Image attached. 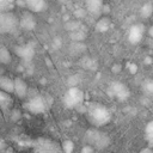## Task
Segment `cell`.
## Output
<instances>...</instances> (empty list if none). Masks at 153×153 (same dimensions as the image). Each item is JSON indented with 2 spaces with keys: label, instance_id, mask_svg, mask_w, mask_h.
Wrapping results in <instances>:
<instances>
[{
  "label": "cell",
  "instance_id": "obj_1",
  "mask_svg": "<svg viewBox=\"0 0 153 153\" xmlns=\"http://www.w3.org/2000/svg\"><path fill=\"white\" fill-rule=\"evenodd\" d=\"M88 118L96 126H104L110 122L111 112L108 108L100 104H93L88 109Z\"/></svg>",
  "mask_w": 153,
  "mask_h": 153
},
{
  "label": "cell",
  "instance_id": "obj_2",
  "mask_svg": "<svg viewBox=\"0 0 153 153\" xmlns=\"http://www.w3.org/2000/svg\"><path fill=\"white\" fill-rule=\"evenodd\" d=\"M63 104L68 109L78 108L84 102V92L78 86H69V88L63 94Z\"/></svg>",
  "mask_w": 153,
  "mask_h": 153
},
{
  "label": "cell",
  "instance_id": "obj_3",
  "mask_svg": "<svg viewBox=\"0 0 153 153\" xmlns=\"http://www.w3.org/2000/svg\"><path fill=\"white\" fill-rule=\"evenodd\" d=\"M85 140L93 148H98V149H103L110 145V137L105 133L94 129H90L86 131Z\"/></svg>",
  "mask_w": 153,
  "mask_h": 153
},
{
  "label": "cell",
  "instance_id": "obj_4",
  "mask_svg": "<svg viewBox=\"0 0 153 153\" xmlns=\"http://www.w3.org/2000/svg\"><path fill=\"white\" fill-rule=\"evenodd\" d=\"M18 27V18L12 12H1L0 13V32L7 33L13 32Z\"/></svg>",
  "mask_w": 153,
  "mask_h": 153
},
{
  "label": "cell",
  "instance_id": "obj_5",
  "mask_svg": "<svg viewBox=\"0 0 153 153\" xmlns=\"http://www.w3.org/2000/svg\"><path fill=\"white\" fill-rule=\"evenodd\" d=\"M109 94L111 97H115L117 98L120 102H123L126 99L129 98L130 96V91L128 88V86L121 81H114L110 84V87H109Z\"/></svg>",
  "mask_w": 153,
  "mask_h": 153
},
{
  "label": "cell",
  "instance_id": "obj_6",
  "mask_svg": "<svg viewBox=\"0 0 153 153\" xmlns=\"http://www.w3.org/2000/svg\"><path fill=\"white\" fill-rule=\"evenodd\" d=\"M145 26L140 23L137 24H134L130 26L129 29V32H128V39L131 44H137L142 41L143 38V35H145Z\"/></svg>",
  "mask_w": 153,
  "mask_h": 153
},
{
  "label": "cell",
  "instance_id": "obj_7",
  "mask_svg": "<svg viewBox=\"0 0 153 153\" xmlns=\"http://www.w3.org/2000/svg\"><path fill=\"white\" fill-rule=\"evenodd\" d=\"M25 106H26V109H27L30 112H32V114H42V112L45 110L44 99H43L41 96H38V94H36V96H33L32 98H30V100L25 104Z\"/></svg>",
  "mask_w": 153,
  "mask_h": 153
},
{
  "label": "cell",
  "instance_id": "obj_8",
  "mask_svg": "<svg viewBox=\"0 0 153 153\" xmlns=\"http://www.w3.org/2000/svg\"><path fill=\"white\" fill-rule=\"evenodd\" d=\"M37 25V22H36V18L32 13L30 12H25L22 14V17L18 19V26L25 31H31L36 27Z\"/></svg>",
  "mask_w": 153,
  "mask_h": 153
},
{
  "label": "cell",
  "instance_id": "obj_9",
  "mask_svg": "<svg viewBox=\"0 0 153 153\" xmlns=\"http://www.w3.org/2000/svg\"><path fill=\"white\" fill-rule=\"evenodd\" d=\"M14 53L17 56H19L23 61L29 62L32 60L35 56V48L31 44H23V45H17L14 47Z\"/></svg>",
  "mask_w": 153,
  "mask_h": 153
},
{
  "label": "cell",
  "instance_id": "obj_10",
  "mask_svg": "<svg viewBox=\"0 0 153 153\" xmlns=\"http://www.w3.org/2000/svg\"><path fill=\"white\" fill-rule=\"evenodd\" d=\"M13 92L19 98H25L27 96V84L22 78H16L13 80Z\"/></svg>",
  "mask_w": 153,
  "mask_h": 153
},
{
  "label": "cell",
  "instance_id": "obj_11",
  "mask_svg": "<svg viewBox=\"0 0 153 153\" xmlns=\"http://www.w3.org/2000/svg\"><path fill=\"white\" fill-rule=\"evenodd\" d=\"M25 6L32 12H43L47 8L45 0H24Z\"/></svg>",
  "mask_w": 153,
  "mask_h": 153
},
{
  "label": "cell",
  "instance_id": "obj_12",
  "mask_svg": "<svg viewBox=\"0 0 153 153\" xmlns=\"http://www.w3.org/2000/svg\"><path fill=\"white\" fill-rule=\"evenodd\" d=\"M103 4V0H86V11H88L91 14L97 16L102 12Z\"/></svg>",
  "mask_w": 153,
  "mask_h": 153
},
{
  "label": "cell",
  "instance_id": "obj_13",
  "mask_svg": "<svg viewBox=\"0 0 153 153\" xmlns=\"http://www.w3.org/2000/svg\"><path fill=\"white\" fill-rule=\"evenodd\" d=\"M13 99L8 92L0 90V110H7L12 106Z\"/></svg>",
  "mask_w": 153,
  "mask_h": 153
},
{
  "label": "cell",
  "instance_id": "obj_14",
  "mask_svg": "<svg viewBox=\"0 0 153 153\" xmlns=\"http://www.w3.org/2000/svg\"><path fill=\"white\" fill-rule=\"evenodd\" d=\"M0 90L12 93L13 92V79H11L10 76L0 75Z\"/></svg>",
  "mask_w": 153,
  "mask_h": 153
},
{
  "label": "cell",
  "instance_id": "obj_15",
  "mask_svg": "<svg viewBox=\"0 0 153 153\" xmlns=\"http://www.w3.org/2000/svg\"><path fill=\"white\" fill-rule=\"evenodd\" d=\"M110 25H111V22H110V18L108 17H103L100 19H98V22L96 23V31L97 32H106L109 29H110Z\"/></svg>",
  "mask_w": 153,
  "mask_h": 153
},
{
  "label": "cell",
  "instance_id": "obj_16",
  "mask_svg": "<svg viewBox=\"0 0 153 153\" xmlns=\"http://www.w3.org/2000/svg\"><path fill=\"white\" fill-rule=\"evenodd\" d=\"M152 12H153V6L151 2H146L143 4V6L141 7L140 10V16L143 18V19H147L152 16Z\"/></svg>",
  "mask_w": 153,
  "mask_h": 153
},
{
  "label": "cell",
  "instance_id": "obj_17",
  "mask_svg": "<svg viewBox=\"0 0 153 153\" xmlns=\"http://www.w3.org/2000/svg\"><path fill=\"white\" fill-rule=\"evenodd\" d=\"M71 38L73 39V41H76V42H80V41H84L85 38H86V32L81 29V27H79V29H76V30H74V31H71Z\"/></svg>",
  "mask_w": 153,
  "mask_h": 153
},
{
  "label": "cell",
  "instance_id": "obj_18",
  "mask_svg": "<svg viewBox=\"0 0 153 153\" xmlns=\"http://www.w3.org/2000/svg\"><path fill=\"white\" fill-rule=\"evenodd\" d=\"M10 62H11V54H10L8 49L5 47H1L0 48V63L7 65Z\"/></svg>",
  "mask_w": 153,
  "mask_h": 153
},
{
  "label": "cell",
  "instance_id": "obj_19",
  "mask_svg": "<svg viewBox=\"0 0 153 153\" xmlns=\"http://www.w3.org/2000/svg\"><path fill=\"white\" fill-rule=\"evenodd\" d=\"M79 27H81V24H80L79 20H76V19H75V20H71V19L66 20L65 29L68 30L69 32H71V31H74V30H76V29H79Z\"/></svg>",
  "mask_w": 153,
  "mask_h": 153
},
{
  "label": "cell",
  "instance_id": "obj_20",
  "mask_svg": "<svg viewBox=\"0 0 153 153\" xmlns=\"http://www.w3.org/2000/svg\"><path fill=\"white\" fill-rule=\"evenodd\" d=\"M145 133H146V137L148 140V145L152 146V142H153V122H148L146 128H145Z\"/></svg>",
  "mask_w": 153,
  "mask_h": 153
},
{
  "label": "cell",
  "instance_id": "obj_21",
  "mask_svg": "<svg viewBox=\"0 0 153 153\" xmlns=\"http://www.w3.org/2000/svg\"><path fill=\"white\" fill-rule=\"evenodd\" d=\"M62 149H63V152H66V153L73 152V149H74V143H73V141H71V140H65V141L62 142Z\"/></svg>",
  "mask_w": 153,
  "mask_h": 153
},
{
  "label": "cell",
  "instance_id": "obj_22",
  "mask_svg": "<svg viewBox=\"0 0 153 153\" xmlns=\"http://www.w3.org/2000/svg\"><path fill=\"white\" fill-rule=\"evenodd\" d=\"M14 0H0V12L7 11L8 8H11L13 6Z\"/></svg>",
  "mask_w": 153,
  "mask_h": 153
},
{
  "label": "cell",
  "instance_id": "obj_23",
  "mask_svg": "<svg viewBox=\"0 0 153 153\" xmlns=\"http://www.w3.org/2000/svg\"><path fill=\"white\" fill-rule=\"evenodd\" d=\"M81 65L84 66V68H87V69H94V67L97 66L96 62L93 60H91L90 57H86L81 61Z\"/></svg>",
  "mask_w": 153,
  "mask_h": 153
},
{
  "label": "cell",
  "instance_id": "obj_24",
  "mask_svg": "<svg viewBox=\"0 0 153 153\" xmlns=\"http://www.w3.org/2000/svg\"><path fill=\"white\" fill-rule=\"evenodd\" d=\"M143 90L147 92V93H152L153 92V81L152 80H146L143 82Z\"/></svg>",
  "mask_w": 153,
  "mask_h": 153
},
{
  "label": "cell",
  "instance_id": "obj_25",
  "mask_svg": "<svg viewBox=\"0 0 153 153\" xmlns=\"http://www.w3.org/2000/svg\"><path fill=\"white\" fill-rule=\"evenodd\" d=\"M74 16H75L76 19H81V18H84V17L86 16V10H84V8H78L76 11H74Z\"/></svg>",
  "mask_w": 153,
  "mask_h": 153
},
{
  "label": "cell",
  "instance_id": "obj_26",
  "mask_svg": "<svg viewBox=\"0 0 153 153\" xmlns=\"http://www.w3.org/2000/svg\"><path fill=\"white\" fill-rule=\"evenodd\" d=\"M94 151V148L91 146V145H88V143H86L82 148H81V153H91V152H93Z\"/></svg>",
  "mask_w": 153,
  "mask_h": 153
},
{
  "label": "cell",
  "instance_id": "obj_27",
  "mask_svg": "<svg viewBox=\"0 0 153 153\" xmlns=\"http://www.w3.org/2000/svg\"><path fill=\"white\" fill-rule=\"evenodd\" d=\"M121 69H122V67H121L120 63H115V65H112V67H111L112 73H118V72H121Z\"/></svg>",
  "mask_w": 153,
  "mask_h": 153
},
{
  "label": "cell",
  "instance_id": "obj_28",
  "mask_svg": "<svg viewBox=\"0 0 153 153\" xmlns=\"http://www.w3.org/2000/svg\"><path fill=\"white\" fill-rule=\"evenodd\" d=\"M129 72H130L131 74H135V73L137 72V66H136L135 63H130V65H129Z\"/></svg>",
  "mask_w": 153,
  "mask_h": 153
},
{
  "label": "cell",
  "instance_id": "obj_29",
  "mask_svg": "<svg viewBox=\"0 0 153 153\" xmlns=\"http://www.w3.org/2000/svg\"><path fill=\"white\" fill-rule=\"evenodd\" d=\"M12 115H13V116H12V120H13V121H17V120L20 117V111H19V110H13Z\"/></svg>",
  "mask_w": 153,
  "mask_h": 153
},
{
  "label": "cell",
  "instance_id": "obj_30",
  "mask_svg": "<svg viewBox=\"0 0 153 153\" xmlns=\"http://www.w3.org/2000/svg\"><path fill=\"white\" fill-rule=\"evenodd\" d=\"M143 63L145 65H152V57L151 56H146L145 60H143Z\"/></svg>",
  "mask_w": 153,
  "mask_h": 153
},
{
  "label": "cell",
  "instance_id": "obj_31",
  "mask_svg": "<svg viewBox=\"0 0 153 153\" xmlns=\"http://www.w3.org/2000/svg\"><path fill=\"white\" fill-rule=\"evenodd\" d=\"M5 147H6V143H5V141H4L2 139H0V151H2Z\"/></svg>",
  "mask_w": 153,
  "mask_h": 153
},
{
  "label": "cell",
  "instance_id": "obj_32",
  "mask_svg": "<svg viewBox=\"0 0 153 153\" xmlns=\"http://www.w3.org/2000/svg\"><path fill=\"white\" fill-rule=\"evenodd\" d=\"M141 153H152V149H151V147L149 148H142Z\"/></svg>",
  "mask_w": 153,
  "mask_h": 153
},
{
  "label": "cell",
  "instance_id": "obj_33",
  "mask_svg": "<svg viewBox=\"0 0 153 153\" xmlns=\"http://www.w3.org/2000/svg\"><path fill=\"white\" fill-rule=\"evenodd\" d=\"M149 36H153V27H149Z\"/></svg>",
  "mask_w": 153,
  "mask_h": 153
},
{
  "label": "cell",
  "instance_id": "obj_34",
  "mask_svg": "<svg viewBox=\"0 0 153 153\" xmlns=\"http://www.w3.org/2000/svg\"><path fill=\"white\" fill-rule=\"evenodd\" d=\"M68 19H69V16H65V17H63V20H65V22L68 20Z\"/></svg>",
  "mask_w": 153,
  "mask_h": 153
},
{
  "label": "cell",
  "instance_id": "obj_35",
  "mask_svg": "<svg viewBox=\"0 0 153 153\" xmlns=\"http://www.w3.org/2000/svg\"><path fill=\"white\" fill-rule=\"evenodd\" d=\"M2 121V112H1V110H0V122Z\"/></svg>",
  "mask_w": 153,
  "mask_h": 153
}]
</instances>
